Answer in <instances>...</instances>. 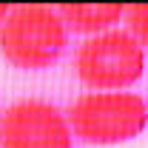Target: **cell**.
I'll list each match as a JSON object with an SVG mask.
<instances>
[{"label": "cell", "instance_id": "obj_1", "mask_svg": "<svg viewBox=\"0 0 148 148\" xmlns=\"http://www.w3.org/2000/svg\"><path fill=\"white\" fill-rule=\"evenodd\" d=\"M69 43V26L51 6H14L0 26V54L23 71L54 66Z\"/></svg>", "mask_w": 148, "mask_h": 148}, {"label": "cell", "instance_id": "obj_2", "mask_svg": "<svg viewBox=\"0 0 148 148\" xmlns=\"http://www.w3.org/2000/svg\"><path fill=\"white\" fill-rule=\"evenodd\" d=\"M71 131L88 145H117L148 125V103L134 91H86L69 108Z\"/></svg>", "mask_w": 148, "mask_h": 148}, {"label": "cell", "instance_id": "obj_3", "mask_svg": "<svg viewBox=\"0 0 148 148\" xmlns=\"http://www.w3.org/2000/svg\"><path fill=\"white\" fill-rule=\"evenodd\" d=\"M74 69L94 91H125L145 71V46L125 29H111L77 49Z\"/></svg>", "mask_w": 148, "mask_h": 148}, {"label": "cell", "instance_id": "obj_4", "mask_svg": "<svg viewBox=\"0 0 148 148\" xmlns=\"http://www.w3.org/2000/svg\"><path fill=\"white\" fill-rule=\"evenodd\" d=\"M71 123L54 103L17 100L0 114V148H71Z\"/></svg>", "mask_w": 148, "mask_h": 148}, {"label": "cell", "instance_id": "obj_5", "mask_svg": "<svg viewBox=\"0 0 148 148\" xmlns=\"http://www.w3.org/2000/svg\"><path fill=\"white\" fill-rule=\"evenodd\" d=\"M57 12L71 32L97 37L103 32H111L120 20H125L128 6H117V3H66V6H57Z\"/></svg>", "mask_w": 148, "mask_h": 148}, {"label": "cell", "instance_id": "obj_6", "mask_svg": "<svg viewBox=\"0 0 148 148\" xmlns=\"http://www.w3.org/2000/svg\"><path fill=\"white\" fill-rule=\"evenodd\" d=\"M125 23H128V32L143 46H148V3L143 6H128V12H125Z\"/></svg>", "mask_w": 148, "mask_h": 148}, {"label": "cell", "instance_id": "obj_7", "mask_svg": "<svg viewBox=\"0 0 148 148\" xmlns=\"http://www.w3.org/2000/svg\"><path fill=\"white\" fill-rule=\"evenodd\" d=\"M12 14V6H0V26L6 23V17Z\"/></svg>", "mask_w": 148, "mask_h": 148}]
</instances>
